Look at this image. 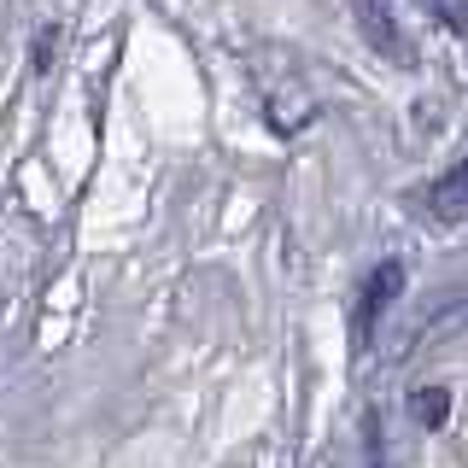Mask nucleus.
Segmentation results:
<instances>
[{
	"label": "nucleus",
	"instance_id": "20e7f679",
	"mask_svg": "<svg viewBox=\"0 0 468 468\" xmlns=\"http://www.w3.org/2000/svg\"><path fill=\"white\" fill-rule=\"evenodd\" d=\"M399 275H404L399 263H387V270H375V275H369V292H363V316H357V322H363V334H369V322L392 304V292H399Z\"/></svg>",
	"mask_w": 468,
	"mask_h": 468
},
{
	"label": "nucleus",
	"instance_id": "f03ea898",
	"mask_svg": "<svg viewBox=\"0 0 468 468\" xmlns=\"http://www.w3.org/2000/svg\"><path fill=\"white\" fill-rule=\"evenodd\" d=\"M351 12H357V29H363V41H369L375 53H387L392 65H416V48H410L404 24L392 18L387 0H351Z\"/></svg>",
	"mask_w": 468,
	"mask_h": 468
},
{
	"label": "nucleus",
	"instance_id": "f257e3e1",
	"mask_svg": "<svg viewBox=\"0 0 468 468\" xmlns=\"http://www.w3.org/2000/svg\"><path fill=\"white\" fill-rule=\"evenodd\" d=\"M375 468H468V304L404 346L375 392Z\"/></svg>",
	"mask_w": 468,
	"mask_h": 468
},
{
	"label": "nucleus",
	"instance_id": "7ed1b4c3",
	"mask_svg": "<svg viewBox=\"0 0 468 468\" xmlns=\"http://www.w3.org/2000/svg\"><path fill=\"white\" fill-rule=\"evenodd\" d=\"M421 217H433V223H463V217H468V158L451 165L439 182H428V194H421Z\"/></svg>",
	"mask_w": 468,
	"mask_h": 468
},
{
	"label": "nucleus",
	"instance_id": "39448f33",
	"mask_svg": "<svg viewBox=\"0 0 468 468\" xmlns=\"http://www.w3.org/2000/svg\"><path fill=\"white\" fill-rule=\"evenodd\" d=\"M421 12L439 24V29H451V36H468V0H416Z\"/></svg>",
	"mask_w": 468,
	"mask_h": 468
}]
</instances>
